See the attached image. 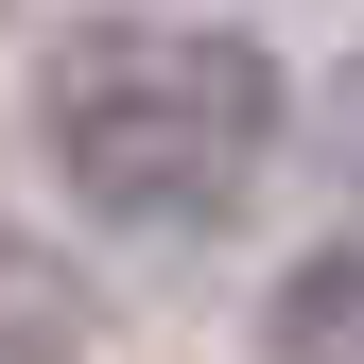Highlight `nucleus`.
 I'll use <instances>...</instances> for the list:
<instances>
[{"instance_id": "obj_1", "label": "nucleus", "mask_w": 364, "mask_h": 364, "mask_svg": "<svg viewBox=\"0 0 364 364\" xmlns=\"http://www.w3.org/2000/svg\"><path fill=\"white\" fill-rule=\"evenodd\" d=\"M278 156V70L225 18H105L53 53V173L105 225H225Z\"/></svg>"}]
</instances>
